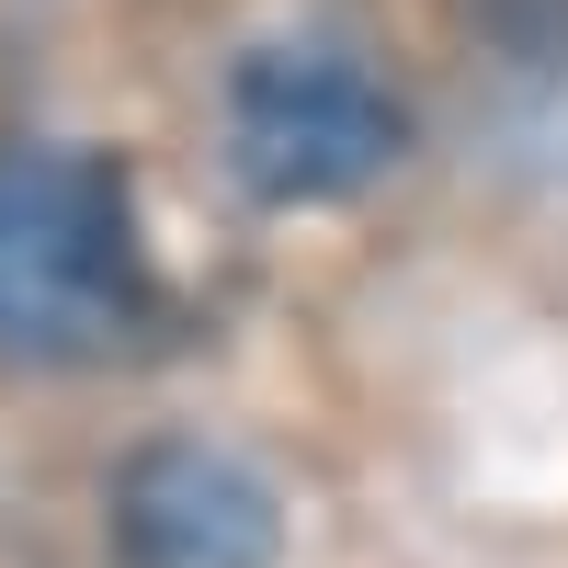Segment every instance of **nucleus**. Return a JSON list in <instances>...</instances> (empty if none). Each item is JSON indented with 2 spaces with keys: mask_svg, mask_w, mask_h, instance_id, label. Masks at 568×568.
Wrapping results in <instances>:
<instances>
[{
  "mask_svg": "<svg viewBox=\"0 0 568 568\" xmlns=\"http://www.w3.org/2000/svg\"><path fill=\"white\" fill-rule=\"evenodd\" d=\"M160 284L136 240V194L103 149L23 136L0 149V364L58 375V364H114L149 329Z\"/></svg>",
  "mask_w": 568,
  "mask_h": 568,
  "instance_id": "nucleus-1",
  "label": "nucleus"
},
{
  "mask_svg": "<svg viewBox=\"0 0 568 568\" xmlns=\"http://www.w3.org/2000/svg\"><path fill=\"white\" fill-rule=\"evenodd\" d=\"M216 136L240 194L262 205H342L364 182H387L409 149V103L364 69L342 34H262L216 91Z\"/></svg>",
  "mask_w": 568,
  "mask_h": 568,
  "instance_id": "nucleus-2",
  "label": "nucleus"
},
{
  "mask_svg": "<svg viewBox=\"0 0 568 568\" xmlns=\"http://www.w3.org/2000/svg\"><path fill=\"white\" fill-rule=\"evenodd\" d=\"M273 489L216 444H149L114 478V557L125 568H273Z\"/></svg>",
  "mask_w": 568,
  "mask_h": 568,
  "instance_id": "nucleus-3",
  "label": "nucleus"
}]
</instances>
